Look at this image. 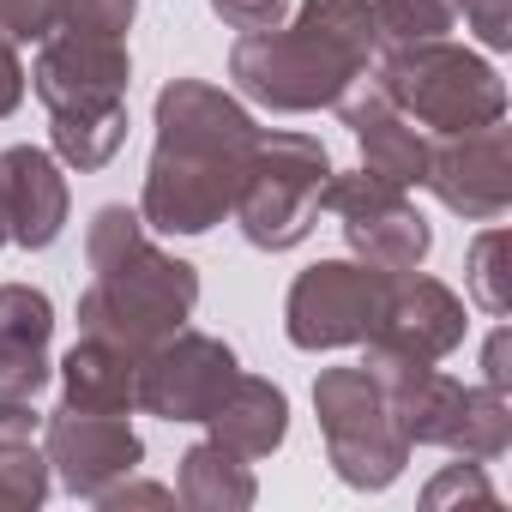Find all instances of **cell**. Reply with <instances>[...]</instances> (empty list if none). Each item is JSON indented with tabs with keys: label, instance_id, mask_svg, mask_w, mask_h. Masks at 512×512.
I'll return each instance as SVG.
<instances>
[{
	"label": "cell",
	"instance_id": "1",
	"mask_svg": "<svg viewBox=\"0 0 512 512\" xmlns=\"http://www.w3.org/2000/svg\"><path fill=\"white\" fill-rule=\"evenodd\" d=\"M380 284L356 266H320L290 296V338L296 344H344L374 326Z\"/></svg>",
	"mask_w": 512,
	"mask_h": 512
},
{
	"label": "cell",
	"instance_id": "2",
	"mask_svg": "<svg viewBox=\"0 0 512 512\" xmlns=\"http://www.w3.org/2000/svg\"><path fill=\"white\" fill-rule=\"evenodd\" d=\"M43 344H49V302L37 290H0V398H31L49 380Z\"/></svg>",
	"mask_w": 512,
	"mask_h": 512
},
{
	"label": "cell",
	"instance_id": "3",
	"mask_svg": "<svg viewBox=\"0 0 512 512\" xmlns=\"http://www.w3.org/2000/svg\"><path fill=\"white\" fill-rule=\"evenodd\" d=\"M0 211L7 223H19L13 235L25 247H49L61 229V187L49 175L43 151H7L0 157Z\"/></svg>",
	"mask_w": 512,
	"mask_h": 512
},
{
	"label": "cell",
	"instance_id": "4",
	"mask_svg": "<svg viewBox=\"0 0 512 512\" xmlns=\"http://www.w3.org/2000/svg\"><path fill=\"white\" fill-rule=\"evenodd\" d=\"M380 13H386L392 37H434V31H446V25H452L458 0H386Z\"/></svg>",
	"mask_w": 512,
	"mask_h": 512
},
{
	"label": "cell",
	"instance_id": "5",
	"mask_svg": "<svg viewBox=\"0 0 512 512\" xmlns=\"http://www.w3.org/2000/svg\"><path fill=\"white\" fill-rule=\"evenodd\" d=\"M19 103V67H13V55L0 49V115H7Z\"/></svg>",
	"mask_w": 512,
	"mask_h": 512
}]
</instances>
